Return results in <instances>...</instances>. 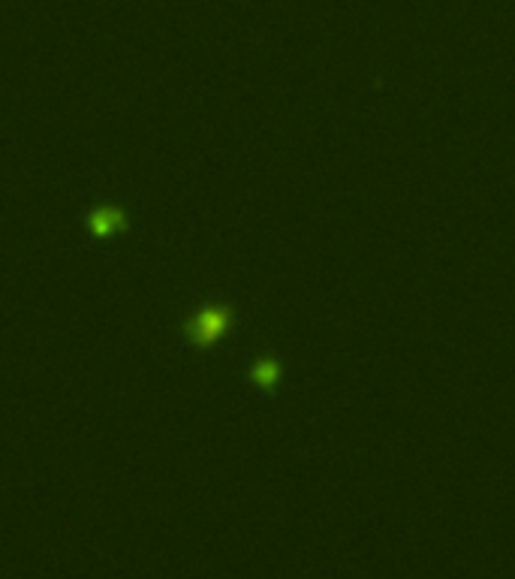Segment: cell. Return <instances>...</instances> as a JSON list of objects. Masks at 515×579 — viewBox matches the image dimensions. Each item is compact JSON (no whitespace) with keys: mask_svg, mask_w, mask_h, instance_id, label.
Instances as JSON below:
<instances>
[{"mask_svg":"<svg viewBox=\"0 0 515 579\" xmlns=\"http://www.w3.org/2000/svg\"><path fill=\"white\" fill-rule=\"evenodd\" d=\"M118 218H121V214H118L115 209H103V211L94 214V230H97L100 236H106V232L118 223Z\"/></svg>","mask_w":515,"mask_h":579,"instance_id":"obj_2","label":"cell"},{"mask_svg":"<svg viewBox=\"0 0 515 579\" xmlns=\"http://www.w3.org/2000/svg\"><path fill=\"white\" fill-rule=\"evenodd\" d=\"M220 326H223V314L208 311V314H202V320H199V335L208 341V338H214V335L220 332Z\"/></svg>","mask_w":515,"mask_h":579,"instance_id":"obj_1","label":"cell"}]
</instances>
